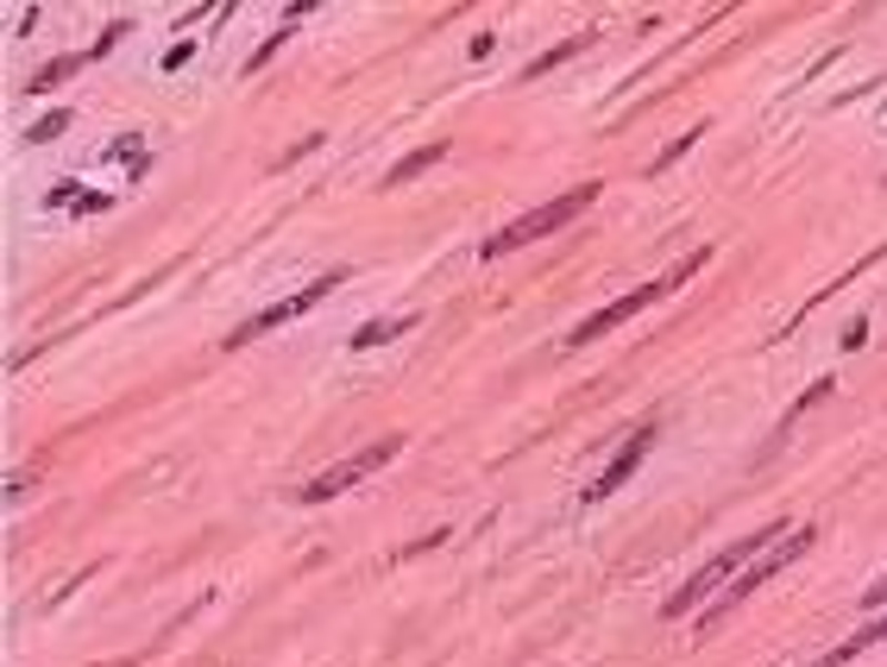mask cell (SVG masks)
Wrapping results in <instances>:
<instances>
[{"instance_id":"1","label":"cell","mask_w":887,"mask_h":667,"mask_svg":"<svg viewBox=\"0 0 887 667\" xmlns=\"http://www.w3.org/2000/svg\"><path fill=\"white\" fill-rule=\"evenodd\" d=\"M599 202V183H579V189H567V196H554V202H541L536 215H522V220H510L503 234H491L479 246V265H491V258H503V253H522L529 239H548V234H560L573 215H585Z\"/></svg>"},{"instance_id":"2","label":"cell","mask_w":887,"mask_h":667,"mask_svg":"<svg viewBox=\"0 0 887 667\" xmlns=\"http://www.w3.org/2000/svg\"><path fill=\"white\" fill-rule=\"evenodd\" d=\"M781 535H787V516H781V523H768V530H755V535H743V542H736V548L712 554V561H705V567H699L693 579H686V586H680L674 598H667V605H661V617H686V610H693L699 598H712V592L724 586V579H736V567H743V561H755V554H768L774 542H781Z\"/></svg>"},{"instance_id":"3","label":"cell","mask_w":887,"mask_h":667,"mask_svg":"<svg viewBox=\"0 0 887 667\" xmlns=\"http://www.w3.org/2000/svg\"><path fill=\"white\" fill-rule=\"evenodd\" d=\"M699 265H712V246H699L693 258H686V265H674V271L667 277H655V284H642L636 296H618V302H611V309H599V315H585V321H579L573 334H567V347H592V340H599V334H611V328H623V321H630V315H642L649 309V302H661V296L667 290H680V284H686V277L699 271Z\"/></svg>"},{"instance_id":"4","label":"cell","mask_w":887,"mask_h":667,"mask_svg":"<svg viewBox=\"0 0 887 667\" xmlns=\"http://www.w3.org/2000/svg\"><path fill=\"white\" fill-rule=\"evenodd\" d=\"M806 548H812V530H793L787 542H774L768 554H755V567H750V573H736V579H731V592H724V598H717V605H712V617H705V629H712V624H724V617H736V605H743L750 592H762V586H768V579H774V573H787V567H793V561H799V554H806Z\"/></svg>"},{"instance_id":"5","label":"cell","mask_w":887,"mask_h":667,"mask_svg":"<svg viewBox=\"0 0 887 667\" xmlns=\"http://www.w3.org/2000/svg\"><path fill=\"white\" fill-rule=\"evenodd\" d=\"M340 284H347V265H328V271L315 277V284H303L296 296H284V302H271V309H258V315L246 321V328H233V334H227V347H252L258 334L284 328V321H296V315H309L315 302H322V296H334Z\"/></svg>"},{"instance_id":"6","label":"cell","mask_w":887,"mask_h":667,"mask_svg":"<svg viewBox=\"0 0 887 667\" xmlns=\"http://www.w3.org/2000/svg\"><path fill=\"white\" fill-rule=\"evenodd\" d=\"M404 453V434H385V441H371L366 453H353V460H340V466H328L322 479H309L303 485V504H328V497H340L347 485H359L366 472H378V466H390Z\"/></svg>"},{"instance_id":"7","label":"cell","mask_w":887,"mask_h":667,"mask_svg":"<svg viewBox=\"0 0 887 667\" xmlns=\"http://www.w3.org/2000/svg\"><path fill=\"white\" fill-rule=\"evenodd\" d=\"M649 448H655V429H636V434H630V441L618 448V460H611V466H604L599 479L585 485V504H604L611 491L630 485V479H636V466H642V453H649Z\"/></svg>"},{"instance_id":"8","label":"cell","mask_w":887,"mask_h":667,"mask_svg":"<svg viewBox=\"0 0 887 667\" xmlns=\"http://www.w3.org/2000/svg\"><path fill=\"white\" fill-rule=\"evenodd\" d=\"M881 636H887V617H875V624H863L856 636H849V643H837L830 655H818L812 667H849L856 655H863V648H875V643H881Z\"/></svg>"},{"instance_id":"9","label":"cell","mask_w":887,"mask_h":667,"mask_svg":"<svg viewBox=\"0 0 887 667\" xmlns=\"http://www.w3.org/2000/svg\"><path fill=\"white\" fill-rule=\"evenodd\" d=\"M585 44H592V32H573V39H560L554 51H541V58L529 63V70H522V76H529V82H536V76H548V70H560V63H567V58H579V51H585Z\"/></svg>"},{"instance_id":"10","label":"cell","mask_w":887,"mask_h":667,"mask_svg":"<svg viewBox=\"0 0 887 667\" xmlns=\"http://www.w3.org/2000/svg\"><path fill=\"white\" fill-rule=\"evenodd\" d=\"M441 157H447V145H441V138H435V145H422V152H409V157H404V164H397V171H390L385 183H409V177H422V171H435Z\"/></svg>"},{"instance_id":"11","label":"cell","mask_w":887,"mask_h":667,"mask_svg":"<svg viewBox=\"0 0 887 667\" xmlns=\"http://www.w3.org/2000/svg\"><path fill=\"white\" fill-rule=\"evenodd\" d=\"M416 328V315H390V321H366V328L353 334V347L366 353V347H378V340H390V334H409Z\"/></svg>"},{"instance_id":"12","label":"cell","mask_w":887,"mask_h":667,"mask_svg":"<svg viewBox=\"0 0 887 667\" xmlns=\"http://www.w3.org/2000/svg\"><path fill=\"white\" fill-rule=\"evenodd\" d=\"M82 63H89V58H58V63H44L39 76H32V95H51V89H58V82L82 76Z\"/></svg>"},{"instance_id":"13","label":"cell","mask_w":887,"mask_h":667,"mask_svg":"<svg viewBox=\"0 0 887 667\" xmlns=\"http://www.w3.org/2000/svg\"><path fill=\"white\" fill-rule=\"evenodd\" d=\"M63 126H70V107H58V114H44V120H39V126H32L26 138H32V145H51V138H58Z\"/></svg>"},{"instance_id":"14","label":"cell","mask_w":887,"mask_h":667,"mask_svg":"<svg viewBox=\"0 0 887 667\" xmlns=\"http://www.w3.org/2000/svg\"><path fill=\"white\" fill-rule=\"evenodd\" d=\"M699 133H705V126H686V138H674V145H667V152H661L655 164H649V171H667V164H674V157H686V145H693Z\"/></svg>"},{"instance_id":"15","label":"cell","mask_w":887,"mask_h":667,"mask_svg":"<svg viewBox=\"0 0 887 667\" xmlns=\"http://www.w3.org/2000/svg\"><path fill=\"white\" fill-rule=\"evenodd\" d=\"M863 605H868V610H875V605H887V579H875V586L863 592Z\"/></svg>"}]
</instances>
